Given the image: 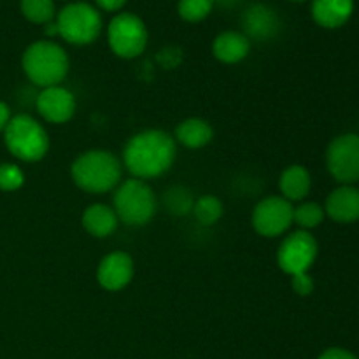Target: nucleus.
<instances>
[{"label":"nucleus","instance_id":"obj_1","mask_svg":"<svg viewBox=\"0 0 359 359\" xmlns=\"http://www.w3.org/2000/svg\"><path fill=\"white\" fill-rule=\"evenodd\" d=\"M177 144L163 130H144L130 137L123 149V165L135 179H154L170 170Z\"/></svg>","mask_w":359,"mask_h":359},{"label":"nucleus","instance_id":"obj_2","mask_svg":"<svg viewBox=\"0 0 359 359\" xmlns=\"http://www.w3.org/2000/svg\"><path fill=\"white\" fill-rule=\"evenodd\" d=\"M70 175L83 191L107 193L121 181L123 163L109 151L91 149L76 158L70 167Z\"/></svg>","mask_w":359,"mask_h":359},{"label":"nucleus","instance_id":"obj_3","mask_svg":"<svg viewBox=\"0 0 359 359\" xmlns=\"http://www.w3.org/2000/svg\"><path fill=\"white\" fill-rule=\"evenodd\" d=\"M23 72L34 84L44 88L60 86L69 72V55L53 41H37L28 46L21 58Z\"/></svg>","mask_w":359,"mask_h":359},{"label":"nucleus","instance_id":"obj_4","mask_svg":"<svg viewBox=\"0 0 359 359\" xmlns=\"http://www.w3.org/2000/svg\"><path fill=\"white\" fill-rule=\"evenodd\" d=\"M158 209L153 188L142 179L121 182L114 193V212L128 226H144L154 217Z\"/></svg>","mask_w":359,"mask_h":359},{"label":"nucleus","instance_id":"obj_5","mask_svg":"<svg viewBox=\"0 0 359 359\" xmlns=\"http://www.w3.org/2000/svg\"><path fill=\"white\" fill-rule=\"evenodd\" d=\"M4 140L13 156L28 163L42 160L49 151L48 132L28 114L11 118L4 130Z\"/></svg>","mask_w":359,"mask_h":359},{"label":"nucleus","instance_id":"obj_6","mask_svg":"<svg viewBox=\"0 0 359 359\" xmlns=\"http://www.w3.org/2000/svg\"><path fill=\"white\" fill-rule=\"evenodd\" d=\"M58 35L74 46L91 44L100 35L102 16L88 2H70L56 16Z\"/></svg>","mask_w":359,"mask_h":359},{"label":"nucleus","instance_id":"obj_7","mask_svg":"<svg viewBox=\"0 0 359 359\" xmlns=\"http://www.w3.org/2000/svg\"><path fill=\"white\" fill-rule=\"evenodd\" d=\"M146 23L133 13H119L109 23L107 41L109 48L116 56L123 60H132L142 55L147 46Z\"/></svg>","mask_w":359,"mask_h":359},{"label":"nucleus","instance_id":"obj_8","mask_svg":"<svg viewBox=\"0 0 359 359\" xmlns=\"http://www.w3.org/2000/svg\"><path fill=\"white\" fill-rule=\"evenodd\" d=\"M318 242L309 231H293L284 238L277 251V265L290 277L309 272L318 258Z\"/></svg>","mask_w":359,"mask_h":359},{"label":"nucleus","instance_id":"obj_9","mask_svg":"<svg viewBox=\"0 0 359 359\" xmlns=\"http://www.w3.org/2000/svg\"><path fill=\"white\" fill-rule=\"evenodd\" d=\"M326 165L333 177L342 184L359 181V135L346 133L332 140L326 151Z\"/></svg>","mask_w":359,"mask_h":359},{"label":"nucleus","instance_id":"obj_10","mask_svg":"<svg viewBox=\"0 0 359 359\" xmlns=\"http://www.w3.org/2000/svg\"><path fill=\"white\" fill-rule=\"evenodd\" d=\"M293 209L290 200L283 196H266L252 210V228L262 237H279L293 224Z\"/></svg>","mask_w":359,"mask_h":359},{"label":"nucleus","instance_id":"obj_11","mask_svg":"<svg viewBox=\"0 0 359 359\" xmlns=\"http://www.w3.org/2000/svg\"><path fill=\"white\" fill-rule=\"evenodd\" d=\"M37 111L48 123L62 125L76 114V97L67 88H44L37 97Z\"/></svg>","mask_w":359,"mask_h":359},{"label":"nucleus","instance_id":"obj_12","mask_svg":"<svg viewBox=\"0 0 359 359\" xmlns=\"http://www.w3.org/2000/svg\"><path fill=\"white\" fill-rule=\"evenodd\" d=\"M133 259L128 252L114 251L105 256L97 270V280L105 291H121L133 279Z\"/></svg>","mask_w":359,"mask_h":359},{"label":"nucleus","instance_id":"obj_13","mask_svg":"<svg viewBox=\"0 0 359 359\" xmlns=\"http://www.w3.org/2000/svg\"><path fill=\"white\" fill-rule=\"evenodd\" d=\"M244 35L255 41H269L279 32V18L269 6L256 4L242 16Z\"/></svg>","mask_w":359,"mask_h":359},{"label":"nucleus","instance_id":"obj_14","mask_svg":"<svg viewBox=\"0 0 359 359\" xmlns=\"http://www.w3.org/2000/svg\"><path fill=\"white\" fill-rule=\"evenodd\" d=\"M325 212L337 223H354L359 219V189L344 184L330 193Z\"/></svg>","mask_w":359,"mask_h":359},{"label":"nucleus","instance_id":"obj_15","mask_svg":"<svg viewBox=\"0 0 359 359\" xmlns=\"http://www.w3.org/2000/svg\"><path fill=\"white\" fill-rule=\"evenodd\" d=\"M251 51V41L242 32L226 30L214 39L212 53L219 62L233 65L242 62Z\"/></svg>","mask_w":359,"mask_h":359},{"label":"nucleus","instance_id":"obj_16","mask_svg":"<svg viewBox=\"0 0 359 359\" xmlns=\"http://www.w3.org/2000/svg\"><path fill=\"white\" fill-rule=\"evenodd\" d=\"M354 11V0H314L312 16L325 28H339L349 21Z\"/></svg>","mask_w":359,"mask_h":359},{"label":"nucleus","instance_id":"obj_17","mask_svg":"<svg viewBox=\"0 0 359 359\" xmlns=\"http://www.w3.org/2000/svg\"><path fill=\"white\" fill-rule=\"evenodd\" d=\"M81 223H83V228L88 233L97 238H104L114 233L119 219L116 216L114 209H111L109 205L93 203V205H90L83 212Z\"/></svg>","mask_w":359,"mask_h":359},{"label":"nucleus","instance_id":"obj_18","mask_svg":"<svg viewBox=\"0 0 359 359\" xmlns=\"http://www.w3.org/2000/svg\"><path fill=\"white\" fill-rule=\"evenodd\" d=\"M311 174L302 165H291L283 172L279 179V188L283 193V198L290 200V202H298L304 200L311 191Z\"/></svg>","mask_w":359,"mask_h":359},{"label":"nucleus","instance_id":"obj_19","mask_svg":"<svg viewBox=\"0 0 359 359\" xmlns=\"http://www.w3.org/2000/svg\"><path fill=\"white\" fill-rule=\"evenodd\" d=\"M214 130L205 119L189 118L184 119L181 125L175 128V142L189 147V149H200L207 146L212 140Z\"/></svg>","mask_w":359,"mask_h":359},{"label":"nucleus","instance_id":"obj_20","mask_svg":"<svg viewBox=\"0 0 359 359\" xmlns=\"http://www.w3.org/2000/svg\"><path fill=\"white\" fill-rule=\"evenodd\" d=\"M20 7L30 23L46 25L55 20L56 7L53 0H21Z\"/></svg>","mask_w":359,"mask_h":359},{"label":"nucleus","instance_id":"obj_21","mask_svg":"<svg viewBox=\"0 0 359 359\" xmlns=\"http://www.w3.org/2000/svg\"><path fill=\"white\" fill-rule=\"evenodd\" d=\"M193 214L198 223L210 226L223 216V202L214 195H203L193 203Z\"/></svg>","mask_w":359,"mask_h":359},{"label":"nucleus","instance_id":"obj_22","mask_svg":"<svg viewBox=\"0 0 359 359\" xmlns=\"http://www.w3.org/2000/svg\"><path fill=\"white\" fill-rule=\"evenodd\" d=\"M325 209L316 202H305L293 209V223L298 224L302 230H312L319 226L325 219Z\"/></svg>","mask_w":359,"mask_h":359},{"label":"nucleus","instance_id":"obj_23","mask_svg":"<svg viewBox=\"0 0 359 359\" xmlns=\"http://www.w3.org/2000/svg\"><path fill=\"white\" fill-rule=\"evenodd\" d=\"M214 9V0H179L177 13L188 23H198L205 20Z\"/></svg>","mask_w":359,"mask_h":359},{"label":"nucleus","instance_id":"obj_24","mask_svg":"<svg viewBox=\"0 0 359 359\" xmlns=\"http://www.w3.org/2000/svg\"><path fill=\"white\" fill-rule=\"evenodd\" d=\"M165 203H167L168 210L172 214L182 216V214H188L189 210H193V203L195 202H193L191 193L188 189L175 186V188L168 189L167 196H165Z\"/></svg>","mask_w":359,"mask_h":359},{"label":"nucleus","instance_id":"obj_25","mask_svg":"<svg viewBox=\"0 0 359 359\" xmlns=\"http://www.w3.org/2000/svg\"><path fill=\"white\" fill-rule=\"evenodd\" d=\"M25 174L18 165L2 163L0 165V189L2 191H16L23 186Z\"/></svg>","mask_w":359,"mask_h":359},{"label":"nucleus","instance_id":"obj_26","mask_svg":"<svg viewBox=\"0 0 359 359\" xmlns=\"http://www.w3.org/2000/svg\"><path fill=\"white\" fill-rule=\"evenodd\" d=\"M291 287L298 297H309L314 291V280L309 276V272L297 273V276H291Z\"/></svg>","mask_w":359,"mask_h":359},{"label":"nucleus","instance_id":"obj_27","mask_svg":"<svg viewBox=\"0 0 359 359\" xmlns=\"http://www.w3.org/2000/svg\"><path fill=\"white\" fill-rule=\"evenodd\" d=\"M319 359H358L353 353L346 349H340V347H332V349H326L325 353L319 356Z\"/></svg>","mask_w":359,"mask_h":359},{"label":"nucleus","instance_id":"obj_28","mask_svg":"<svg viewBox=\"0 0 359 359\" xmlns=\"http://www.w3.org/2000/svg\"><path fill=\"white\" fill-rule=\"evenodd\" d=\"M100 9L109 11V13H114V11H119L126 4V0H95Z\"/></svg>","mask_w":359,"mask_h":359},{"label":"nucleus","instance_id":"obj_29","mask_svg":"<svg viewBox=\"0 0 359 359\" xmlns=\"http://www.w3.org/2000/svg\"><path fill=\"white\" fill-rule=\"evenodd\" d=\"M9 121H11L9 107H7L4 102H0V132H2V130H6L7 123H9Z\"/></svg>","mask_w":359,"mask_h":359},{"label":"nucleus","instance_id":"obj_30","mask_svg":"<svg viewBox=\"0 0 359 359\" xmlns=\"http://www.w3.org/2000/svg\"><path fill=\"white\" fill-rule=\"evenodd\" d=\"M44 34L48 35V37H51V35H58V27H56L55 21H49V23L44 25Z\"/></svg>","mask_w":359,"mask_h":359},{"label":"nucleus","instance_id":"obj_31","mask_svg":"<svg viewBox=\"0 0 359 359\" xmlns=\"http://www.w3.org/2000/svg\"><path fill=\"white\" fill-rule=\"evenodd\" d=\"M214 2H216V0H214ZM219 2H223V4H233V2H237V0H219Z\"/></svg>","mask_w":359,"mask_h":359},{"label":"nucleus","instance_id":"obj_32","mask_svg":"<svg viewBox=\"0 0 359 359\" xmlns=\"http://www.w3.org/2000/svg\"><path fill=\"white\" fill-rule=\"evenodd\" d=\"M294 2H304V0H294Z\"/></svg>","mask_w":359,"mask_h":359}]
</instances>
